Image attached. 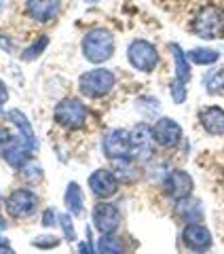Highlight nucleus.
Returning a JSON list of instances; mask_svg holds the SVG:
<instances>
[{"label":"nucleus","instance_id":"cd10ccee","mask_svg":"<svg viewBox=\"0 0 224 254\" xmlns=\"http://www.w3.org/2000/svg\"><path fill=\"white\" fill-rule=\"evenodd\" d=\"M55 216H57V214H55V210L49 208V210L43 214V225H45V227H53V225H55Z\"/></svg>","mask_w":224,"mask_h":254},{"label":"nucleus","instance_id":"a211bd4d","mask_svg":"<svg viewBox=\"0 0 224 254\" xmlns=\"http://www.w3.org/2000/svg\"><path fill=\"white\" fill-rule=\"evenodd\" d=\"M63 201H66V208L78 216V214H83L85 205H83V190L81 187L76 185V182H70L68 189H66V195H63Z\"/></svg>","mask_w":224,"mask_h":254},{"label":"nucleus","instance_id":"9b49d317","mask_svg":"<svg viewBox=\"0 0 224 254\" xmlns=\"http://www.w3.org/2000/svg\"><path fill=\"white\" fill-rule=\"evenodd\" d=\"M153 136L155 142L161 144L163 148H173L180 144L182 140V127L169 117H163L153 125Z\"/></svg>","mask_w":224,"mask_h":254},{"label":"nucleus","instance_id":"6ab92c4d","mask_svg":"<svg viewBox=\"0 0 224 254\" xmlns=\"http://www.w3.org/2000/svg\"><path fill=\"white\" fill-rule=\"evenodd\" d=\"M178 214L180 218H184L186 222H199L203 220V210H201V203L199 201H190L188 197L186 199H178Z\"/></svg>","mask_w":224,"mask_h":254},{"label":"nucleus","instance_id":"393cba45","mask_svg":"<svg viewBox=\"0 0 224 254\" xmlns=\"http://www.w3.org/2000/svg\"><path fill=\"white\" fill-rule=\"evenodd\" d=\"M21 176L26 178L28 182L30 180H41L43 178V170H41V165L38 163H26L21 168Z\"/></svg>","mask_w":224,"mask_h":254},{"label":"nucleus","instance_id":"9d476101","mask_svg":"<svg viewBox=\"0 0 224 254\" xmlns=\"http://www.w3.org/2000/svg\"><path fill=\"white\" fill-rule=\"evenodd\" d=\"M93 225L102 235L114 233L121 225V212L114 203H98L93 208Z\"/></svg>","mask_w":224,"mask_h":254},{"label":"nucleus","instance_id":"473e14b6","mask_svg":"<svg viewBox=\"0 0 224 254\" xmlns=\"http://www.w3.org/2000/svg\"><path fill=\"white\" fill-rule=\"evenodd\" d=\"M85 2H98V0H85Z\"/></svg>","mask_w":224,"mask_h":254},{"label":"nucleus","instance_id":"72a5a7b5","mask_svg":"<svg viewBox=\"0 0 224 254\" xmlns=\"http://www.w3.org/2000/svg\"><path fill=\"white\" fill-rule=\"evenodd\" d=\"M0 250H2V248H0Z\"/></svg>","mask_w":224,"mask_h":254},{"label":"nucleus","instance_id":"2eb2a0df","mask_svg":"<svg viewBox=\"0 0 224 254\" xmlns=\"http://www.w3.org/2000/svg\"><path fill=\"white\" fill-rule=\"evenodd\" d=\"M203 129L210 136H224V110L220 106H207L199 115Z\"/></svg>","mask_w":224,"mask_h":254},{"label":"nucleus","instance_id":"c756f323","mask_svg":"<svg viewBox=\"0 0 224 254\" xmlns=\"http://www.w3.org/2000/svg\"><path fill=\"white\" fill-rule=\"evenodd\" d=\"M6 100H9V91H6V85L0 81V106H4Z\"/></svg>","mask_w":224,"mask_h":254},{"label":"nucleus","instance_id":"423d86ee","mask_svg":"<svg viewBox=\"0 0 224 254\" xmlns=\"http://www.w3.org/2000/svg\"><path fill=\"white\" fill-rule=\"evenodd\" d=\"M131 138V157L135 161H148L155 155V136H153V127H148L146 123H138L129 131Z\"/></svg>","mask_w":224,"mask_h":254},{"label":"nucleus","instance_id":"39448f33","mask_svg":"<svg viewBox=\"0 0 224 254\" xmlns=\"http://www.w3.org/2000/svg\"><path fill=\"white\" fill-rule=\"evenodd\" d=\"M55 121L68 129H81L87 123V106L76 98L61 100L55 106Z\"/></svg>","mask_w":224,"mask_h":254},{"label":"nucleus","instance_id":"5701e85b","mask_svg":"<svg viewBox=\"0 0 224 254\" xmlns=\"http://www.w3.org/2000/svg\"><path fill=\"white\" fill-rule=\"evenodd\" d=\"M205 89L210 93H224V70H218V72H212L205 78Z\"/></svg>","mask_w":224,"mask_h":254},{"label":"nucleus","instance_id":"412c9836","mask_svg":"<svg viewBox=\"0 0 224 254\" xmlns=\"http://www.w3.org/2000/svg\"><path fill=\"white\" fill-rule=\"evenodd\" d=\"M98 252L100 254H123V244H121L118 237H114L112 233H106V235L100 237Z\"/></svg>","mask_w":224,"mask_h":254},{"label":"nucleus","instance_id":"f257e3e1","mask_svg":"<svg viewBox=\"0 0 224 254\" xmlns=\"http://www.w3.org/2000/svg\"><path fill=\"white\" fill-rule=\"evenodd\" d=\"M83 55L91 64H104L114 55V36L106 28H95L83 38Z\"/></svg>","mask_w":224,"mask_h":254},{"label":"nucleus","instance_id":"7c9ffc66","mask_svg":"<svg viewBox=\"0 0 224 254\" xmlns=\"http://www.w3.org/2000/svg\"><path fill=\"white\" fill-rule=\"evenodd\" d=\"M0 254H15L13 250H9V248H2V250H0Z\"/></svg>","mask_w":224,"mask_h":254},{"label":"nucleus","instance_id":"f8f14e48","mask_svg":"<svg viewBox=\"0 0 224 254\" xmlns=\"http://www.w3.org/2000/svg\"><path fill=\"white\" fill-rule=\"evenodd\" d=\"M89 187L95 197L108 199V197H112L118 190V178L110 170H95L89 176Z\"/></svg>","mask_w":224,"mask_h":254},{"label":"nucleus","instance_id":"bb28decb","mask_svg":"<svg viewBox=\"0 0 224 254\" xmlns=\"http://www.w3.org/2000/svg\"><path fill=\"white\" fill-rule=\"evenodd\" d=\"M57 244H59V240L53 237V235H45V240H34L36 248H55Z\"/></svg>","mask_w":224,"mask_h":254},{"label":"nucleus","instance_id":"f03ea898","mask_svg":"<svg viewBox=\"0 0 224 254\" xmlns=\"http://www.w3.org/2000/svg\"><path fill=\"white\" fill-rule=\"evenodd\" d=\"M114 83H116V78L110 70L95 68V70H89V72L81 74V78H78V89H81V93L87 95V98L98 100L114 89Z\"/></svg>","mask_w":224,"mask_h":254},{"label":"nucleus","instance_id":"0eeeda50","mask_svg":"<svg viewBox=\"0 0 224 254\" xmlns=\"http://www.w3.org/2000/svg\"><path fill=\"white\" fill-rule=\"evenodd\" d=\"M4 205H6V212H9L13 218H28L36 210L38 197L28 189H17L6 197Z\"/></svg>","mask_w":224,"mask_h":254},{"label":"nucleus","instance_id":"7ed1b4c3","mask_svg":"<svg viewBox=\"0 0 224 254\" xmlns=\"http://www.w3.org/2000/svg\"><path fill=\"white\" fill-rule=\"evenodd\" d=\"M193 32L199 38H205V41L222 38L224 36V11L214 4L201 9L193 21Z\"/></svg>","mask_w":224,"mask_h":254},{"label":"nucleus","instance_id":"2f4dec72","mask_svg":"<svg viewBox=\"0 0 224 254\" xmlns=\"http://www.w3.org/2000/svg\"><path fill=\"white\" fill-rule=\"evenodd\" d=\"M0 229H6V222L2 220V216H0Z\"/></svg>","mask_w":224,"mask_h":254},{"label":"nucleus","instance_id":"4be33fe9","mask_svg":"<svg viewBox=\"0 0 224 254\" xmlns=\"http://www.w3.org/2000/svg\"><path fill=\"white\" fill-rule=\"evenodd\" d=\"M47 45H49V38H47V36H41L34 45L26 47V51L21 53V60H23V62H32V60H36L38 55H41V53L47 49Z\"/></svg>","mask_w":224,"mask_h":254},{"label":"nucleus","instance_id":"ddd939ff","mask_svg":"<svg viewBox=\"0 0 224 254\" xmlns=\"http://www.w3.org/2000/svg\"><path fill=\"white\" fill-rule=\"evenodd\" d=\"M163 187L167 190V195L173 197V199H186L193 193V178L184 170H173L167 174V178L163 180Z\"/></svg>","mask_w":224,"mask_h":254},{"label":"nucleus","instance_id":"b1692460","mask_svg":"<svg viewBox=\"0 0 224 254\" xmlns=\"http://www.w3.org/2000/svg\"><path fill=\"white\" fill-rule=\"evenodd\" d=\"M171 98H173V102L175 104H182V102H186V83H182V81H175L171 83Z\"/></svg>","mask_w":224,"mask_h":254},{"label":"nucleus","instance_id":"c85d7f7f","mask_svg":"<svg viewBox=\"0 0 224 254\" xmlns=\"http://www.w3.org/2000/svg\"><path fill=\"white\" fill-rule=\"evenodd\" d=\"M78 254H95V248H93L91 240H89V242H83V244H78Z\"/></svg>","mask_w":224,"mask_h":254},{"label":"nucleus","instance_id":"4468645a","mask_svg":"<svg viewBox=\"0 0 224 254\" xmlns=\"http://www.w3.org/2000/svg\"><path fill=\"white\" fill-rule=\"evenodd\" d=\"M26 11L34 21H51L61 11V0H28Z\"/></svg>","mask_w":224,"mask_h":254},{"label":"nucleus","instance_id":"f3484780","mask_svg":"<svg viewBox=\"0 0 224 254\" xmlns=\"http://www.w3.org/2000/svg\"><path fill=\"white\" fill-rule=\"evenodd\" d=\"M171 55H173V66H175V78L182 83L190 81V60L188 55L180 49V45H171Z\"/></svg>","mask_w":224,"mask_h":254},{"label":"nucleus","instance_id":"20e7f679","mask_svg":"<svg viewBox=\"0 0 224 254\" xmlns=\"http://www.w3.org/2000/svg\"><path fill=\"white\" fill-rule=\"evenodd\" d=\"M127 60H129L131 66L135 70H140V72H153L159 66V51L153 43L135 38V41L127 47Z\"/></svg>","mask_w":224,"mask_h":254},{"label":"nucleus","instance_id":"1a4fd4ad","mask_svg":"<svg viewBox=\"0 0 224 254\" xmlns=\"http://www.w3.org/2000/svg\"><path fill=\"white\" fill-rule=\"evenodd\" d=\"M182 242L184 246H186L188 250H193V252H207L212 248V233H210V229L203 227L201 222H188L186 227H184V231H182Z\"/></svg>","mask_w":224,"mask_h":254},{"label":"nucleus","instance_id":"6e6552de","mask_svg":"<svg viewBox=\"0 0 224 254\" xmlns=\"http://www.w3.org/2000/svg\"><path fill=\"white\" fill-rule=\"evenodd\" d=\"M102 148H104V155H106L108 159H112V161L131 157L129 131H127V129H112V131H108L106 136H104Z\"/></svg>","mask_w":224,"mask_h":254},{"label":"nucleus","instance_id":"a878e982","mask_svg":"<svg viewBox=\"0 0 224 254\" xmlns=\"http://www.w3.org/2000/svg\"><path fill=\"white\" fill-rule=\"evenodd\" d=\"M59 225L63 229V235H66L68 242H74L76 240V233H74V227H72V218L68 216V214H61L59 216Z\"/></svg>","mask_w":224,"mask_h":254},{"label":"nucleus","instance_id":"aec40b11","mask_svg":"<svg viewBox=\"0 0 224 254\" xmlns=\"http://www.w3.org/2000/svg\"><path fill=\"white\" fill-rule=\"evenodd\" d=\"M188 60L197 64V66H212L220 60V53L214 49H193L188 53Z\"/></svg>","mask_w":224,"mask_h":254},{"label":"nucleus","instance_id":"dca6fc26","mask_svg":"<svg viewBox=\"0 0 224 254\" xmlns=\"http://www.w3.org/2000/svg\"><path fill=\"white\" fill-rule=\"evenodd\" d=\"M9 119L19 127L21 138L26 140V144L30 146L32 153H34V150H36V136H34V129H32V125H30V121L26 119V115H23L21 110H9Z\"/></svg>","mask_w":224,"mask_h":254}]
</instances>
